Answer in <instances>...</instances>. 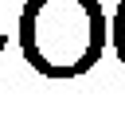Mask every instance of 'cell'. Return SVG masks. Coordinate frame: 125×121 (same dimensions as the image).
<instances>
[{
	"label": "cell",
	"instance_id": "6da1fadb",
	"mask_svg": "<svg viewBox=\"0 0 125 121\" xmlns=\"http://www.w3.org/2000/svg\"><path fill=\"white\" fill-rule=\"evenodd\" d=\"M16 43L43 78H82L109 43L98 0H23Z\"/></svg>",
	"mask_w": 125,
	"mask_h": 121
},
{
	"label": "cell",
	"instance_id": "3957f363",
	"mask_svg": "<svg viewBox=\"0 0 125 121\" xmlns=\"http://www.w3.org/2000/svg\"><path fill=\"white\" fill-rule=\"evenodd\" d=\"M4 47H8V27H4V12H0V55H4Z\"/></svg>",
	"mask_w": 125,
	"mask_h": 121
},
{
	"label": "cell",
	"instance_id": "7a4b0ae2",
	"mask_svg": "<svg viewBox=\"0 0 125 121\" xmlns=\"http://www.w3.org/2000/svg\"><path fill=\"white\" fill-rule=\"evenodd\" d=\"M109 43H113L117 59L125 62V0H117V8H113V20H109Z\"/></svg>",
	"mask_w": 125,
	"mask_h": 121
}]
</instances>
